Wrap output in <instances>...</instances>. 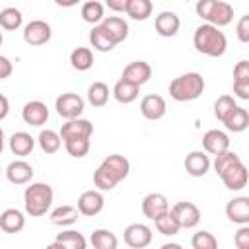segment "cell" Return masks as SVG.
<instances>
[{"label":"cell","instance_id":"1","mask_svg":"<svg viewBox=\"0 0 249 249\" xmlns=\"http://www.w3.org/2000/svg\"><path fill=\"white\" fill-rule=\"evenodd\" d=\"M128 171H130L128 160L124 156H121V154H111L95 169V173H93V185L99 191H111V189H115L128 175Z\"/></svg>","mask_w":249,"mask_h":249},{"label":"cell","instance_id":"2","mask_svg":"<svg viewBox=\"0 0 249 249\" xmlns=\"http://www.w3.org/2000/svg\"><path fill=\"white\" fill-rule=\"evenodd\" d=\"M195 49L206 56H222L228 49V39L224 35V31H220V27L210 25V23H202L195 29V37H193Z\"/></svg>","mask_w":249,"mask_h":249},{"label":"cell","instance_id":"3","mask_svg":"<svg viewBox=\"0 0 249 249\" xmlns=\"http://www.w3.org/2000/svg\"><path fill=\"white\" fill-rule=\"evenodd\" d=\"M53 187L49 183H31L23 191V206L31 218L45 216L53 204Z\"/></svg>","mask_w":249,"mask_h":249},{"label":"cell","instance_id":"4","mask_svg":"<svg viewBox=\"0 0 249 249\" xmlns=\"http://www.w3.org/2000/svg\"><path fill=\"white\" fill-rule=\"evenodd\" d=\"M167 89L175 101H195L204 91V78L198 72H187L173 78Z\"/></svg>","mask_w":249,"mask_h":249},{"label":"cell","instance_id":"5","mask_svg":"<svg viewBox=\"0 0 249 249\" xmlns=\"http://www.w3.org/2000/svg\"><path fill=\"white\" fill-rule=\"evenodd\" d=\"M196 16L208 21L210 25L224 27L233 19V8L222 0H198L196 2Z\"/></svg>","mask_w":249,"mask_h":249},{"label":"cell","instance_id":"6","mask_svg":"<svg viewBox=\"0 0 249 249\" xmlns=\"http://www.w3.org/2000/svg\"><path fill=\"white\" fill-rule=\"evenodd\" d=\"M84 99L78 95V93H72V91H66V93H60L54 101V109L56 113L62 117V119H76L84 113Z\"/></svg>","mask_w":249,"mask_h":249},{"label":"cell","instance_id":"7","mask_svg":"<svg viewBox=\"0 0 249 249\" xmlns=\"http://www.w3.org/2000/svg\"><path fill=\"white\" fill-rule=\"evenodd\" d=\"M51 37H53V29L43 19H33L23 27V41L31 47L45 45V43L51 41Z\"/></svg>","mask_w":249,"mask_h":249},{"label":"cell","instance_id":"8","mask_svg":"<svg viewBox=\"0 0 249 249\" xmlns=\"http://www.w3.org/2000/svg\"><path fill=\"white\" fill-rule=\"evenodd\" d=\"M60 138L64 140H72V138H91L93 134V124L88 119H68L62 126H60Z\"/></svg>","mask_w":249,"mask_h":249},{"label":"cell","instance_id":"9","mask_svg":"<svg viewBox=\"0 0 249 249\" xmlns=\"http://www.w3.org/2000/svg\"><path fill=\"white\" fill-rule=\"evenodd\" d=\"M171 214L175 216V220L179 222L181 228L189 230V228H195L198 222H200V210L196 204L193 202H187V200H181L177 204L171 206Z\"/></svg>","mask_w":249,"mask_h":249},{"label":"cell","instance_id":"10","mask_svg":"<svg viewBox=\"0 0 249 249\" xmlns=\"http://www.w3.org/2000/svg\"><path fill=\"white\" fill-rule=\"evenodd\" d=\"M124 243L132 249H144L152 243V230L146 224H130L124 230Z\"/></svg>","mask_w":249,"mask_h":249},{"label":"cell","instance_id":"11","mask_svg":"<svg viewBox=\"0 0 249 249\" xmlns=\"http://www.w3.org/2000/svg\"><path fill=\"white\" fill-rule=\"evenodd\" d=\"M218 177L222 179V183L226 185V189H230V191H241L247 185V167L243 165V161H237V163L230 165L226 171H222Z\"/></svg>","mask_w":249,"mask_h":249},{"label":"cell","instance_id":"12","mask_svg":"<svg viewBox=\"0 0 249 249\" xmlns=\"http://www.w3.org/2000/svg\"><path fill=\"white\" fill-rule=\"evenodd\" d=\"M103 204H105V198L101 195V191H86L80 195L78 198V212L82 216H97L101 210H103Z\"/></svg>","mask_w":249,"mask_h":249},{"label":"cell","instance_id":"13","mask_svg":"<svg viewBox=\"0 0 249 249\" xmlns=\"http://www.w3.org/2000/svg\"><path fill=\"white\" fill-rule=\"evenodd\" d=\"M99 25H101V29L105 31V35H107L115 45L123 43V41L128 37V23H126L123 18H119V16L103 18Z\"/></svg>","mask_w":249,"mask_h":249},{"label":"cell","instance_id":"14","mask_svg":"<svg viewBox=\"0 0 249 249\" xmlns=\"http://www.w3.org/2000/svg\"><path fill=\"white\" fill-rule=\"evenodd\" d=\"M150 78H152V66L146 60H134V62L126 64L123 70V80H126L138 88L144 86Z\"/></svg>","mask_w":249,"mask_h":249},{"label":"cell","instance_id":"15","mask_svg":"<svg viewBox=\"0 0 249 249\" xmlns=\"http://www.w3.org/2000/svg\"><path fill=\"white\" fill-rule=\"evenodd\" d=\"M165 111H167L165 99L158 93H150V95L142 97V101H140V113L148 121H160L165 115Z\"/></svg>","mask_w":249,"mask_h":249},{"label":"cell","instance_id":"16","mask_svg":"<svg viewBox=\"0 0 249 249\" xmlns=\"http://www.w3.org/2000/svg\"><path fill=\"white\" fill-rule=\"evenodd\" d=\"M21 119L25 121V124H31V126H43L47 121H49V109L43 101H27L21 109Z\"/></svg>","mask_w":249,"mask_h":249},{"label":"cell","instance_id":"17","mask_svg":"<svg viewBox=\"0 0 249 249\" xmlns=\"http://www.w3.org/2000/svg\"><path fill=\"white\" fill-rule=\"evenodd\" d=\"M202 148H204L206 154H212V156L222 154V152L230 150V136L226 132L218 130V128H212V130L204 132V136H202Z\"/></svg>","mask_w":249,"mask_h":249},{"label":"cell","instance_id":"18","mask_svg":"<svg viewBox=\"0 0 249 249\" xmlns=\"http://www.w3.org/2000/svg\"><path fill=\"white\" fill-rule=\"evenodd\" d=\"M167 210H169V202H167L165 195H161V193H150L142 198V214L150 220H156L158 216H161Z\"/></svg>","mask_w":249,"mask_h":249},{"label":"cell","instance_id":"19","mask_svg":"<svg viewBox=\"0 0 249 249\" xmlns=\"http://www.w3.org/2000/svg\"><path fill=\"white\" fill-rule=\"evenodd\" d=\"M185 169L189 175L193 177H202L208 173L210 169V158L206 152L202 150H195V152H189L187 158H185Z\"/></svg>","mask_w":249,"mask_h":249},{"label":"cell","instance_id":"20","mask_svg":"<svg viewBox=\"0 0 249 249\" xmlns=\"http://www.w3.org/2000/svg\"><path fill=\"white\" fill-rule=\"evenodd\" d=\"M226 216L233 224H249V198L247 196H235L228 200L226 204Z\"/></svg>","mask_w":249,"mask_h":249},{"label":"cell","instance_id":"21","mask_svg":"<svg viewBox=\"0 0 249 249\" xmlns=\"http://www.w3.org/2000/svg\"><path fill=\"white\" fill-rule=\"evenodd\" d=\"M33 173L35 171H33L31 163H27L23 160H16V161H12L6 167V177L14 185H25V183H29L33 179Z\"/></svg>","mask_w":249,"mask_h":249},{"label":"cell","instance_id":"22","mask_svg":"<svg viewBox=\"0 0 249 249\" xmlns=\"http://www.w3.org/2000/svg\"><path fill=\"white\" fill-rule=\"evenodd\" d=\"M179 27H181V19H179V16L175 12L165 10L160 16H156V31L161 37H173V35H177Z\"/></svg>","mask_w":249,"mask_h":249},{"label":"cell","instance_id":"23","mask_svg":"<svg viewBox=\"0 0 249 249\" xmlns=\"http://www.w3.org/2000/svg\"><path fill=\"white\" fill-rule=\"evenodd\" d=\"M25 226V218L23 212L18 208H8L0 214V230L6 233H18L21 231Z\"/></svg>","mask_w":249,"mask_h":249},{"label":"cell","instance_id":"24","mask_svg":"<svg viewBox=\"0 0 249 249\" xmlns=\"http://www.w3.org/2000/svg\"><path fill=\"white\" fill-rule=\"evenodd\" d=\"M33 148H35V138L29 132L21 130V132H14L10 136V150L16 156H27L33 152Z\"/></svg>","mask_w":249,"mask_h":249},{"label":"cell","instance_id":"25","mask_svg":"<svg viewBox=\"0 0 249 249\" xmlns=\"http://www.w3.org/2000/svg\"><path fill=\"white\" fill-rule=\"evenodd\" d=\"M78 216H80V212H78L76 206L64 204V206L54 208V210L51 212L49 220H51V224H54V226H62V228H64V226H72V224H76V222H78Z\"/></svg>","mask_w":249,"mask_h":249},{"label":"cell","instance_id":"26","mask_svg":"<svg viewBox=\"0 0 249 249\" xmlns=\"http://www.w3.org/2000/svg\"><path fill=\"white\" fill-rule=\"evenodd\" d=\"M86 245H88L86 237L76 230H66L58 233L56 239L53 241V247H66V249H86Z\"/></svg>","mask_w":249,"mask_h":249},{"label":"cell","instance_id":"27","mask_svg":"<svg viewBox=\"0 0 249 249\" xmlns=\"http://www.w3.org/2000/svg\"><path fill=\"white\" fill-rule=\"evenodd\" d=\"M138 91H140L138 86H134V84H130V82H126V80H123V78L113 86V97H115L119 103H124V105L136 101V99H138Z\"/></svg>","mask_w":249,"mask_h":249},{"label":"cell","instance_id":"28","mask_svg":"<svg viewBox=\"0 0 249 249\" xmlns=\"http://www.w3.org/2000/svg\"><path fill=\"white\" fill-rule=\"evenodd\" d=\"M224 124L231 132H243L249 126V113H247V109L235 105L233 111L224 119Z\"/></svg>","mask_w":249,"mask_h":249},{"label":"cell","instance_id":"29","mask_svg":"<svg viewBox=\"0 0 249 249\" xmlns=\"http://www.w3.org/2000/svg\"><path fill=\"white\" fill-rule=\"evenodd\" d=\"M70 64L78 72H86L93 66V53L88 47H76L70 53Z\"/></svg>","mask_w":249,"mask_h":249},{"label":"cell","instance_id":"30","mask_svg":"<svg viewBox=\"0 0 249 249\" xmlns=\"http://www.w3.org/2000/svg\"><path fill=\"white\" fill-rule=\"evenodd\" d=\"M152 10H154V6L150 0H128L124 12L128 18H132L136 21H144L152 16Z\"/></svg>","mask_w":249,"mask_h":249},{"label":"cell","instance_id":"31","mask_svg":"<svg viewBox=\"0 0 249 249\" xmlns=\"http://www.w3.org/2000/svg\"><path fill=\"white\" fill-rule=\"evenodd\" d=\"M89 243H91L95 249H117L119 239H117V235H115L113 231L99 228V230H93V233H91V237H89Z\"/></svg>","mask_w":249,"mask_h":249},{"label":"cell","instance_id":"32","mask_svg":"<svg viewBox=\"0 0 249 249\" xmlns=\"http://www.w3.org/2000/svg\"><path fill=\"white\" fill-rule=\"evenodd\" d=\"M37 142H39V146H41V150H43L45 154H54V152H58V150H60L62 138H60V134H58V132H54V130L47 128V130H41V132H39Z\"/></svg>","mask_w":249,"mask_h":249},{"label":"cell","instance_id":"33","mask_svg":"<svg viewBox=\"0 0 249 249\" xmlns=\"http://www.w3.org/2000/svg\"><path fill=\"white\" fill-rule=\"evenodd\" d=\"M89 43H91V47L95 49V51H99V53H109V51H113L117 45L105 35V31L101 29V25H93V29L89 31Z\"/></svg>","mask_w":249,"mask_h":249},{"label":"cell","instance_id":"34","mask_svg":"<svg viewBox=\"0 0 249 249\" xmlns=\"http://www.w3.org/2000/svg\"><path fill=\"white\" fill-rule=\"evenodd\" d=\"M23 23V16L18 8H4L0 12V27L6 31H16Z\"/></svg>","mask_w":249,"mask_h":249},{"label":"cell","instance_id":"35","mask_svg":"<svg viewBox=\"0 0 249 249\" xmlns=\"http://www.w3.org/2000/svg\"><path fill=\"white\" fill-rule=\"evenodd\" d=\"M154 222H156V230H158L161 235H175V233H179V230H181V226H179V222L175 220V216L171 214V210L163 212V214L158 216Z\"/></svg>","mask_w":249,"mask_h":249},{"label":"cell","instance_id":"36","mask_svg":"<svg viewBox=\"0 0 249 249\" xmlns=\"http://www.w3.org/2000/svg\"><path fill=\"white\" fill-rule=\"evenodd\" d=\"M88 101L93 107H103L109 101V88L103 82H93L88 88Z\"/></svg>","mask_w":249,"mask_h":249},{"label":"cell","instance_id":"37","mask_svg":"<svg viewBox=\"0 0 249 249\" xmlns=\"http://www.w3.org/2000/svg\"><path fill=\"white\" fill-rule=\"evenodd\" d=\"M80 14H82V19L84 21L95 25V23H99L103 19V4L97 2V0H88V2H84Z\"/></svg>","mask_w":249,"mask_h":249},{"label":"cell","instance_id":"38","mask_svg":"<svg viewBox=\"0 0 249 249\" xmlns=\"http://www.w3.org/2000/svg\"><path fill=\"white\" fill-rule=\"evenodd\" d=\"M235 105H237V103H235V99H233L231 95H220V97L216 99V103H214V115H216V119H218L220 123H224V119L233 111Z\"/></svg>","mask_w":249,"mask_h":249},{"label":"cell","instance_id":"39","mask_svg":"<svg viewBox=\"0 0 249 249\" xmlns=\"http://www.w3.org/2000/svg\"><path fill=\"white\" fill-rule=\"evenodd\" d=\"M64 148L72 158H84L89 152V138H72L64 140Z\"/></svg>","mask_w":249,"mask_h":249},{"label":"cell","instance_id":"40","mask_svg":"<svg viewBox=\"0 0 249 249\" xmlns=\"http://www.w3.org/2000/svg\"><path fill=\"white\" fill-rule=\"evenodd\" d=\"M237 161H241V158L235 152H231V150H226L222 154H216L214 156V171H216V175H220L222 171H226L230 165H233Z\"/></svg>","mask_w":249,"mask_h":249},{"label":"cell","instance_id":"41","mask_svg":"<svg viewBox=\"0 0 249 249\" xmlns=\"http://www.w3.org/2000/svg\"><path fill=\"white\" fill-rule=\"evenodd\" d=\"M191 245H193V249H216L218 247V241H216V237L210 231L202 230V231H196L193 235Z\"/></svg>","mask_w":249,"mask_h":249},{"label":"cell","instance_id":"42","mask_svg":"<svg viewBox=\"0 0 249 249\" xmlns=\"http://www.w3.org/2000/svg\"><path fill=\"white\" fill-rule=\"evenodd\" d=\"M233 82H245V84H249V62L247 60H239L233 66Z\"/></svg>","mask_w":249,"mask_h":249},{"label":"cell","instance_id":"43","mask_svg":"<svg viewBox=\"0 0 249 249\" xmlns=\"http://www.w3.org/2000/svg\"><path fill=\"white\" fill-rule=\"evenodd\" d=\"M235 33H237V39L241 43H249V16H241L239 21H237V27H235Z\"/></svg>","mask_w":249,"mask_h":249},{"label":"cell","instance_id":"44","mask_svg":"<svg viewBox=\"0 0 249 249\" xmlns=\"http://www.w3.org/2000/svg\"><path fill=\"white\" fill-rule=\"evenodd\" d=\"M233 241H235V245H237L239 249H247V247H249V228H247V224H243V226L235 231Z\"/></svg>","mask_w":249,"mask_h":249},{"label":"cell","instance_id":"45","mask_svg":"<svg viewBox=\"0 0 249 249\" xmlns=\"http://www.w3.org/2000/svg\"><path fill=\"white\" fill-rule=\"evenodd\" d=\"M233 93L239 99H249V84H245V82H233Z\"/></svg>","mask_w":249,"mask_h":249},{"label":"cell","instance_id":"46","mask_svg":"<svg viewBox=\"0 0 249 249\" xmlns=\"http://www.w3.org/2000/svg\"><path fill=\"white\" fill-rule=\"evenodd\" d=\"M12 70H14V66H12L10 58H8V56H2V54H0V80L8 78V76L12 74Z\"/></svg>","mask_w":249,"mask_h":249},{"label":"cell","instance_id":"47","mask_svg":"<svg viewBox=\"0 0 249 249\" xmlns=\"http://www.w3.org/2000/svg\"><path fill=\"white\" fill-rule=\"evenodd\" d=\"M126 4H128V0H105V6L113 12H124Z\"/></svg>","mask_w":249,"mask_h":249},{"label":"cell","instance_id":"48","mask_svg":"<svg viewBox=\"0 0 249 249\" xmlns=\"http://www.w3.org/2000/svg\"><path fill=\"white\" fill-rule=\"evenodd\" d=\"M8 113H10V101L6 95L0 93V121H4L8 117Z\"/></svg>","mask_w":249,"mask_h":249},{"label":"cell","instance_id":"49","mask_svg":"<svg viewBox=\"0 0 249 249\" xmlns=\"http://www.w3.org/2000/svg\"><path fill=\"white\" fill-rule=\"evenodd\" d=\"M56 2V6H62V8H72V6H76L80 0H54Z\"/></svg>","mask_w":249,"mask_h":249},{"label":"cell","instance_id":"50","mask_svg":"<svg viewBox=\"0 0 249 249\" xmlns=\"http://www.w3.org/2000/svg\"><path fill=\"white\" fill-rule=\"evenodd\" d=\"M2 150H4V130L0 126V154H2Z\"/></svg>","mask_w":249,"mask_h":249},{"label":"cell","instance_id":"51","mask_svg":"<svg viewBox=\"0 0 249 249\" xmlns=\"http://www.w3.org/2000/svg\"><path fill=\"white\" fill-rule=\"evenodd\" d=\"M2 43H4V37H2V31H0V47H2Z\"/></svg>","mask_w":249,"mask_h":249},{"label":"cell","instance_id":"52","mask_svg":"<svg viewBox=\"0 0 249 249\" xmlns=\"http://www.w3.org/2000/svg\"><path fill=\"white\" fill-rule=\"evenodd\" d=\"M0 173H2V169H0Z\"/></svg>","mask_w":249,"mask_h":249}]
</instances>
